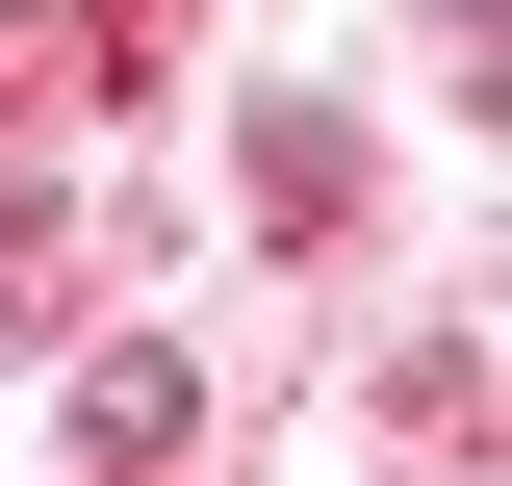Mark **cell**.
<instances>
[{
	"mask_svg": "<svg viewBox=\"0 0 512 486\" xmlns=\"http://www.w3.org/2000/svg\"><path fill=\"white\" fill-rule=\"evenodd\" d=\"M333 180H359V128H333V103L256 128V231H333Z\"/></svg>",
	"mask_w": 512,
	"mask_h": 486,
	"instance_id": "1",
	"label": "cell"
},
{
	"mask_svg": "<svg viewBox=\"0 0 512 486\" xmlns=\"http://www.w3.org/2000/svg\"><path fill=\"white\" fill-rule=\"evenodd\" d=\"M77 435H103L128 486H154V461H180V359H103V384H77Z\"/></svg>",
	"mask_w": 512,
	"mask_h": 486,
	"instance_id": "2",
	"label": "cell"
}]
</instances>
